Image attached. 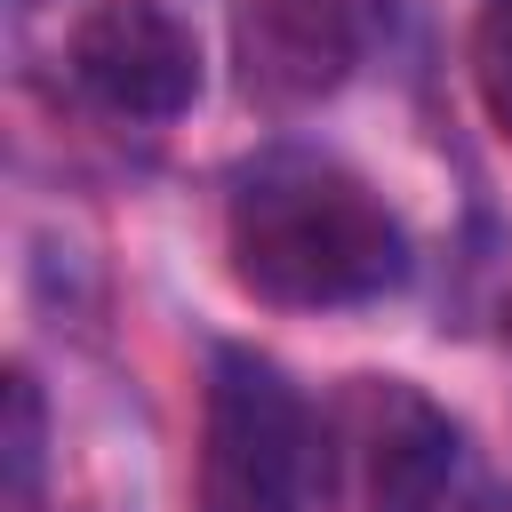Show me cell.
Returning a JSON list of instances; mask_svg holds the SVG:
<instances>
[{"instance_id":"cell-1","label":"cell","mask_w":512,"mask_h":512,"mask_svg":"<svg viewBox=\"0 0 512 512\" xmlns=\"http://www.w3.org/2000/svg\"><path fill=\"white\" fill-rule=\"evenodd\" d=\"M232 280L288 312L376 304L408 280L400 216L328 152H264L224 200Z\"/></svg>"},{"instance_id":"cell-2","label":"cell","mask_w":512,"mask_h":512,"mask_svg":"<svg viewBox=\"0 0 512 512\" xmlns=\"http://www.w3.org/2000/svg\"><path fill=\"white\" fill-rule=\"evenodd\" d=\"M200 512H320V408L256 344L208 352Z\"/></svg>"},{"instance_id":"cell-3","label":"cell","mask_w":512,"mask_h":512,"mask_svg":"<svg viewBox=\"0 0 512 512\" xmlns=\"http://www.w3.org/2000/svg\"><path fill=\"white\" fill-rule=\"evenodd\" d=\"M456 424L408 376H344L320 400V512H440Z\"/></svg>"},{"instance_id":"cell-4","label":"cell","mask_w":512,"mask_h":512,"mask_svg":"<svg viewBox=\"0 0 512 512\" xmlns=\"http://www.w3.org/2000/svg\"><path fill=\"white\" fill-rule=\"evenodd\" d=\"M72 80L88 104L112 120H176L200 96V40L160 8V0H104L72 24L64 48Z\"/></svg>"},{"instance_id":"cell-5","label":"cell","mask_w":512,"mask_h":512,"mask_svg":"<svg viewBox=\"0 0 512 512\" xmlns=\"http://www.w3.org/2000/svg\"><path fill=\"white\" fill-rule=\"evenodd\" d=\"M360 56L352 0H248L240 8V88L264 112H304L344 88Z\"/></svg>"},{"instance_id":"cell-6","label":"cell","mask_w":512,"mask_h":512,"mask_svg":"<svg viewBox=\"0 0 512 512\" xmlns=\"http://www.w3.org/2000/svg\"><path fill=\"white\" fill-rule=\"evenodd\" d=\"M472 88H480L496 136H512V0H488L472 24Z\"/></svg>"},{"instance_id":"cell-7","label":"cell","mask_w":512,"mask_h":512,"mask_svg":"<svg viewBox=\"0 0 512 512\" xmlns=\"http://www.w3.org/2000/svg\"><path fill=\"white\" fill-rule=\"evenodd\" d=\"M8 480H16V504H32V480H40V392H32L24 368L8 376Z\"/></svg>"},{"instance_id":"cell-8","label":"cell","mask_w":512,"mask_h":512,"mask_svg":"<svg viewBox=\"0 0 512 512\" xmlns=\"http://www.w3.org/2000/svg\"><path fill=\"white\" fill-rule=\"evenodd\" d=\"M504 336H512V296H504Z\"/></svg>"}]
</instances>
